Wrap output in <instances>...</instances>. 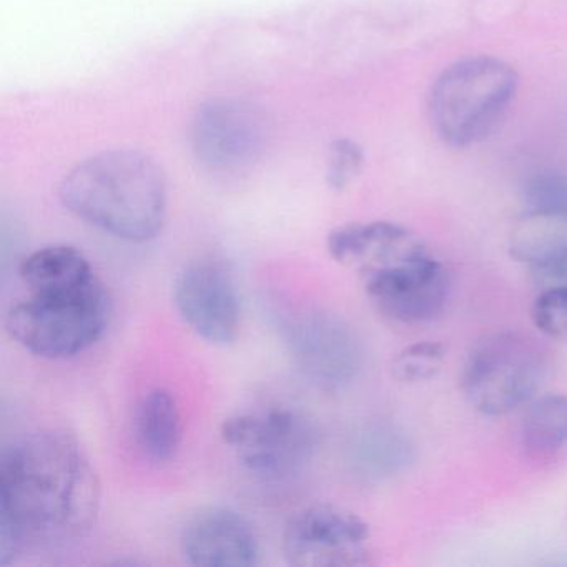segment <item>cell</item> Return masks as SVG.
Wrapping results in <instances>:
<instances>
[{
	"mask_svg": "<svg viewBox=\"0 0 567 567\" xmlns=\"http://www.w3.org/2000/svg\"><path fill=\"white\" fill-rule=\"evenodd\" d=\"M101 481L74 434H25L0 456V566L29 546H61L94 527Z\"/></svg>",
	"mask_w": 567,
	"mask_h": 567,
	"instance_id": "cell-1",
	"label": "cell"
},
{
	"mask_svg": "<svg viewBox=\"0 0 567 567\" xmlns=\"http://www.w3.org/2000/svg\"><path fill=\"white\" fill-rule=\"evenodd\" d=\"M59 197L79 220L134 244L157 237L167 217L164 168L134 148H114L85 158L65 175Z\"/></svg>",
	"mask_w": 567,
	"mask_h": 567,
	"instance_id": "cell-2",
	"label": "cell"
},
{
	"mask_svg": "<svg viewBox=\"0 0 567 567\" xmlns=\"http://www.w3.org/2000/svg\"><path fill=\"white\" fill-rule=\"evenodd\" d=\"M519 89L516 69L494 55H470L441 71L427 92L431 131L443 144L467 148L486 141Z\"/></svg>",
	"mask_w": 567,
	"mask_h": 567,
	"instance_id": "cell-3",
	"label": "cell"
},
{
	"mask_svg": "<svg viewBox=\"0 0 567 567\" xmlns=\"http://www.w3.org/2000/svg\"><path fill=\"white\" fill-rule=\"evenodd\" d=\"M111 318L101 278L29 290L6 315V331L29 353L45 360L78 357L94 347Z\"/></svg>",
	"mask_w": 567,
	"mask_h": 567,
	"instance_id": "cell-4",
	"label": "cell"
},
{
	"mask_svg": "<svg viewBox=\"0 0 567 567\" xmlns=\"http://www.w3.org/2000/svg\"><path fill=\"white\" fill-rule=\"evenodd\" d=\"M546 373L544 351L519 331H496L474 344L463 371V391L471 406L487 416H503L533 400Z\"/></svg>",
	"mask_w": 567,
	"mask_h": 567,
	"instance_id": "cell-5",
	"label": "cell"
},
{
	"mask_svg": "<svg viewBox=\"0 0 567 567\" xmlns=\"http://www.w3.org/2000/svg\"><path fill=\"white\" fill-rule=\"evenodd\" d=\"M220 436L248 473L265 480L298 473L315 450L313 427L288 408L235 414L221 424Z\"/></svg>",
	"mask_w": 567,
	"mask_h": 567,
	"instance_id": "cell-6",
	"label": "cell"
},
{
	"mask_svg": "<svg viewBox=\"0 0 567 567\" xmlns=\"http://www.w3.org/2000/svg\"><path fill=\"white\" fill-rule=\"evenodd\" d=\"M190 145L202 167L214 174H237L264 154L267 117L248 102L214 99L195 112Z\"/></svg>",
	"mask_w": 567,
	"mask_h": 567,
	"instance_id": "cell-7",
	"label": "cell"
},
{
	"mask_svg": "<svg viewBox=\"0 0 567 567\" xmlns=\"http://www.w3.org/2000/svg\"><path fill=\"white\" fill-rule=\"evenodd\" d=\"M370 526L358 514L315 504L291 516L284 530V554L295 567H351L370 564Z\"/></svg>",
	"mask_w": 567,
	"mask_h": 567,
	"instance_id": "cell-8",
	"label": "cell"
},
{
	"mask_svg": "<svg viewBox=\"0 0 567 567\" xmlns=\"http://www.w3.org/2000/svg\"><path fill=\"white\" fill-rule=\"evenodd\" d=\"M281 333L298 370L317 386L328 390L344 386L363 367L360 337L337 315L323 311L293 315Z\"/></svg>",
	"mask_w": 567,
	"mask_h": 567,
	"instance_id": "cell-9",
	"label": "cell"
},
{
	"mask_svg": "<svg viewBox=\"0 0 567 567\" xmlns=\"http://www.w3.org/2000/svg\"><path fill=\"white\" fill-rule=\"evenodd\" d=\"M174 303L182 320L207 343L228 347L240 331V297L230 271L212 258L192 261L175 278Z\"/></svg>",
	"mask_w": 567,
	"mask_h": 567,
	"instance_id": "cell-10",
	"label": "cell"
},
{
	"mask_svg": "<svg viewBox=\"0 0 567 567\" xmlns=\"http://www.w3.org/2000/svg\"><path fill=\"white\" fill-rule=\"evenodd\" d=\"M364 288L378 310L403 324H423L440 317L450 298L446 267L433 254L364 277Z\"/></svg>",
	"mask_w": 567,
	"mask_h": 567,
	"instance_id": "cell-11",
	"label": "cell"
},
{
	"mask_svg": "<svg viewBox=\"0 0 567 567\" xmlns=\"http://www.w3.org/2000/svg\"><path fill=\"white\" fill-rule=\"evenodd\" d=\"M182 553L192 566L254 567L260 564V540L250 520L230 507L198 511L181 534Z\"/></svg>",
	"mask_w": 567,
	"mask_h": 567,
	"instance_id": "cell-12",
	"label": "cell"
},
{
	"mask_svg": "<svg viewBox=\"0 0 567 567\" xmlns=\"http://www.w3.org/2000/svg\"><path fill=\"white\" fill-rule=\"evenodd\" d=\"M327 247L333 260L363 278L431 254L414 231L393 221L341 225L328 235Z\"/></svg>",
	"mask_w": 567,
	"mask_h": 567,
	"instance_id": "cell-13",
	"label": "cell"
},
{
	"mask_svg": "<svg viewBox=\"0 0 567 567\" xmlns=\"http://www.w3.org/2000/svg\"><path fill=\"white\" fill-rule=\"evenodd\" d=\"M509 254L526 265L539 291L567 287V220L527 214L514 225Z\"/></svg>",
	"mask_w": 567,
	"mask_h": 567,
	"instance_id": "cell-14",
	"label": "cell"
},
{
	"mask_svg": "<svg viewBox=\"0 0 567 567\" xmlns=\"http://www.w3.org/2000/svg\"><path fill=\"white\" fill-rule=\"evenodd\" d=\"M135 440L142 453L154 463H168L182 444V413L177 400L165 388L145 393L135 411Z\"/></svg>",
	"mask_w": 567,
	"mask_h": 567,
	"instance_id": "cell-15",
	"label": "cell"
},
{
	"mask_svg": "<svg viewBox=\"0 0 567 567\" xmlns=\"http://www.w3.org/2000/svg\"><path fill=\"white\" fill-rule=\"evenodd\" d=\"M28 290L81 284L97 277L89 258L71 245H51L29 255L19 268Z\"/></svg>",
	"mask_w": 567,
	"mask_h": 567,
	"instance_id": "cell-16",
	"label": "cell"
},
{
	"mask_svg": "<svg viewBox=\"0 0 567 567\" xmlns=\"http://www.w3.org/2000/svg\"><path fill=\"white\" fill-rule=\"evenodd\" d=\"M523 446L533 456H549L567 444V396L544 394L527 408L523 421Z\"/></svg>",
	"mask_w": 567,
	"mask_h": 567,
	"instance_id": "cell-17",
	"label": "cell"
},
{
	"mask_svg": "<svg viewBox=\"0 0 567 567\" xmlns=\"http://www.w3.org/2000/svg\"><path fill=\"white\" fill-rule=\"evenodd\" d=\"M524 212L527 214L547 215V217L566 218L567 220V174L563 171L536 172L524 182Z\"/></svg>",
	"mask_w": 567,
	"mask_h": 567,
	"instance_id": "cell-18",
	"label": "cell"
},
{
	"mask_svg": "<svg viewBox=\"0 0 567 567\" xmlns=\"http://www.w3.org/2000/svg\"><path fill=\"white\" fill-rule=\"evenodd\" d=\"M446 360L443 344L423 341L404 348L393 360V377L401 383L433 380Z\"/></svg>",
	"mask_w": 567,
	"mask_h": 567,
	"instance_id": "cell-19",
	"label": "cell"
},
{
	"mask_svg": "<svg viewBox=\"0 0 567 567\" xmlns=\"http://www.w3.org/2000/svg\"><path fill=\"white\" fill-rule=\"evenodd\" d=\"M364 165L361 145L350 138H338L328 148L327 184L331 190H344L360 175Z\"/></svg>",
	"mask_w": 567,
	"mask_h": 567,
	"instance_id": "cell-20",
	"label": "cell"
},
{
	"mask_svg": "<svg viewBox=\"0 0 567 567\" xmlns=\"http://www.w3.org/2000/svg\"><path fill=\"white\" fill-rule=\"evenodd\" d=\"M533 321L546 337L567 341V287L539 291L533 305Z\"/></svg>",
	"mask_w": 567,
	"mask_h": 567,
	"instance_id": "cell-21",
	"label": "cell"
}]
</instances>
